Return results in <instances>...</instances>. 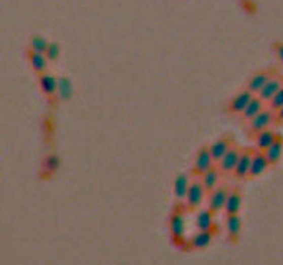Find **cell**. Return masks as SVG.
I'll return each mask as SVG.
<instances>
[{
    "mask_svg": "<svg viewBox=\"0 0 283 265\" xmlns=\"http://www.w3.org/2000/svg\"><path fill=\"white\" fill-rule=\"evenodd\" d=\"M273 124H275V111L270 110L268 106H265L259 115H257L255 118H252L247 123V136L254 140L260 131L272 128Z\"/></svg>",
    "mask_w": 283,
    "mask_h": 265,
    "instance_id": "6da1fadb",
    "label": "cell"
},
{
    "mask_svg": "<svg viewBox=\"0 0 283 265\" xmlns=\"http://www.w3.org/2000/svg\"><path fill=\"white\" fill-rule=\"evenodd\" d=\"M276 73H280V70L276 67H268V68H262V70L255 72L252 77L247 80V85H245V88H247L249 91H252L254 94H257L260 90L262 86L267 83V81L275 77Z\"/></svg>",
    "mask_w": 283,
    "mask_h": 265,
    "instance_id": "7a4b0ae2",
    "label": "cell"
},
{
    "mask_svg": "<svg viewBox=\"0 0 283 265\" xmlns=\"http://www.w3.org/2000/svg\"><path fill=\"white\" fill-rule=\"evenodd\" d=\"M234 144H235V138L234 135H230V132H225V135L217 138L212 144H209V151H210L214 162L217 164L225 154H227V151L234 146Z\"/></svg>",
    "mask_w": 283,
    "mask_h": 265,
    "instance_id": "3957f363",
    "label": "cell"
},
{
    "mask_svg": "<svg viewBox=\"0 0 283 265\" xmlns=\"http://www.w3.org/2000/svg\"><path fill=\"white\" fill-rule=\"evenodd\" d=\"M204 197H205V189L202 186V182L199 179L192 181L191 184H189V189H187V194H186V209L187 211H194L197 209V207L204 203Z\"/></svg>",
    "mask_w": 283,
    "mask_h": 265,
    "instance_id": "277c9868",
    "label": "cell"
},
{
    "mask_svg": "<svg viewBox=\"0 0 283 265\" xmlns=\"http://www.w3.org/2000/svg\"><path fill=\"white\" fill-rule=\"evenodd\" d=\"M252 98H254V93L249 91L247 88L242 91H238L235 96L229 100L227 105H225V113H227L229 116H238L245 110V106L249 105Z\"/></svg>",
    "mask_w": 283,
    "mask_h": 265,
    "instance_id": "5b68a950",
    "label": "cell"
},
{
    "mask_svg": "<svg viewBox=\"0 0 283 265\" xmlns=\"http://www.w3.org/2000/svg\"><path fill=\"white\" fill-rule=\"evenodd\" d=\"M255 148H242V153L238 156V161L235 164L234 169V178L238 181L249 179V173H250V162H252V156H254Z\"/></svg>",
    "mask_w": 283,
    "mask_h": 265,
    "instance_id": "8992f818",
    "label": "cell"
},
{
    "mask_svg": "<svg viewBox=\"0 0 283 265\" xmlns=\"http://www.w3.org/2000/svg\"><path fill=\"white\" fill-rule=\"evenodd\" d=\"M240 153H242V148L237 146V144H234V146L227 151V154H225L222 159L217 162V166L220 169V173H222V176H232V174H234L235 164L238 161V156H240Z\"/></svg>",
    "mask_w": 283,
    "mask_h": 265,
    "instance_id": "52a82bcc",
    "label": "cell"
},
{
    "mask_svg": "<svg viewBox=\"0 0 283 265\" xmlns=\"http://www.w3.org/2000/svg\"><path fill=\"white\" fill-rule=\"evenodd\" d=\"M182 209H186V206L175 207V209L172 211V214H171V219H169V230H171L172 241L184 237L186 220H184V212H182Z\"/></svg>",
    "mask_w": 283,
    "mask_h": 265,
    "instance_id": "ba28073f",
    "label": "cell"
},
{
    "mask_svg": "<svg viewBox=\"0 0 283 265\" xmlns=\"http://www.w3.org/2000/svg\"><path fill=\"white\" fill-rule=\"evenodd\" d=\"M214 159L210 156V151H209V146H202L199 148L197 154H196V161H194V168H192V174L194 176H199L204 174L207 169H210L214 166Z\"/></svg>",
    "mask_w": 283,
    "mask_h": 265,
    "instance_id": "9c48e42d",
    "label": "cell"
},
{
    "mask_svg": "<svg viewBox=\"0 0 283 265\" xmlns=\"http://www.w3.org/2000/svg\"><path fill=\"white\" fill-rule=\"evenodd\" d=\"M283 86V73H276L275 77H272L265 85L262 86V90L257 93V96H259L260 100H263L265 103H268L270 100H272L276 93L280 91V88Z\"/></svg>",
    "mask_w": 283,
    "mask_h": 265,
    "instance_id": "30bf717a",
    "label": "cell"
},
{
    "mask_svg": "<svg viewBox=\"0 0 283 265\" xmlns=\"http://www.w3.org/2000/svg\"><path fill=\"white\" fill-rule=\"evenodd\" d=\"M229 191L230 189L227 186H217L214 191H210V195H209V209L217 214L224 209L225 206V201H227V195H229Z\"/></svg>",
    "mask_w": 283,
    "mask_h": 265,
    "instance_id": "8fae6325",
    "label": "cell"
},
{
    "mask_svg": "<svg viewBox=\"0 0 283 265\" xmlns=\"http://www.w3.org/2000/svg\"><path fill=\"white\" fill-rule=\"evenodd\" d=\"M265 106H267V103L263 102V100H260L259 96H257V94H254V98H252L250 102H249V105L245 106V110L240 113V115H238V119H240V123L242 124H247L250 119L259 115V113L263 108H265Z\"/></svg>",
    "mask_w": 283,
    "mask_h": 265,
    "instance_id": "7c38bea8",
    "label": "cell"
},
{
    "mask_svg": "<svg viewBox=\"0 0 283 265\" xmlns=\"http://www.w3.org/2000/svg\"><path fill=\"white\" fill-rule=\"evenodd\" d=\"M270 168V164L267 161L265 154H263V151L255 149L254 151V156H252V162H250V173H249V179H254V178H259L263 173L267 171Z\"/></svg>",
    "mask_w": 283,
    "mask_h": 265,
    "instance_id": "4fadbf2b",
    "label": "cell"
},
{
    "mask_svg": "<svg viewBox=\"0 0 283 265\" xmlns=\"http://www.w3.org/2000/svg\"><path fill=\"white\" fill-rule=\"evenodd\" d=\"M220 178H222V173H220V169H219L217 164H214L210 169H207L204 174L199 176V181L202 182L205 192H210L217 186H220Z\"/></svg>",
    "mask_w": 283,
    "mask_h": 265,
    "instance_id": "5bb4252c",
    "label": "cell"
},
{
    "mask_svg": "<svg viewBox=\"0 0 283 265\" xmlns=\"http://www.w3.org/2000/svg\"><path fill=\"white\" fill-rule=\"evenodd\" d=\"M263 154H265L270 166H276V164L280 162L281 156H283V136L280 135V132L276 135L273 143L270 144L265 151H263Z\"/></svg>",
    "mask_w": 283,
    "mask_h": 265,
    "instance_id": "9a60e30c",
    "label": "cell"
},
{
    "mask_svg": "<svg viewBox=\"0 0 283 265\" xmlns=\"http://www.w3.org/2000/svg\"><path fill=\"white\" fill-rule=\"evenodd\" d=\"M242 207V192L238 187H234L229 191V195H227V201H225V206H224V211L227 216L230 214H238Z\"/></svg>",
    "mask_w": 283,
    "mask_h": 265,
    "instance_id": "2e32d148",
    "label": "cell"
},
{
    "mask_svg": "<svg viewBox=\"0 0 283 265\" xmlns=\"http://www.w3.org/2000/svg\"><path fill=\"white\" fill-rule=\"evenodd\" d=\"M276 135H278V132H276L273 128H267V129L260 131L259 135H257V136L254 138V141H255V149L265 151V149L270 146V144L273 143V140L276 138Z\"/></svg>",
    "mask_w": 283,
    "mask_h": 265,
    "instance_id": "e0dca14e",
    "label": "cell"
},
{
    "mask_svg": "<svg viewBox=\"0 0 283 265\" xmlns=\"http://www.w3.org/2000/svg\"><path fill=\"white\" fill-rule=\"evenodd\" d=\"M196 225L199 230H212L214 232V212L207 207V209H202L197 212V217H196Z\"/></svg>",
    "mask_w": 283,
    "mask_h": 265,
    "instance_id": "ac0fdd59",
    "label": "cell"
},
{
    "mask_svg": "<svg viewBox=\"0 0 283 265\" xmlns=\"http://www.w3.org/2000/svg\"><path fill=\"white\" fill-rule=\"evenodd\" d=\"M212 239H214V232L212 230H199L196 236L191 237V247L197 249V250L205 249V247H209V245H210Z\"/></svg>",
    "mask_w": 283,
    "mask_h": 265,
    "instance_id": "d6986e66",
    "label": "cell"
},
{
    "mask_svg": "<svg viewBox=\"0 0 283 265\" xmlns=\"http://www.w3.org/2000/svg\"><path fill=\"white\" fill-rule=\"evenodd\" d=\"M225 227H227L230 241H237L238 236H240V230H242V220H240V217H238V214H230V216H227Z\"/></svg>",
    "mask_w": 283,
    "mask_h": 265,
    "instance_id": "ffe728a7",
    "label": "cell"
},
{
    "mask_svg": "<svg viewBox=\"0 0 283 265\" xmlns=\"http://www.w3.org/2000/svg\"><path fill=\"white\" fill-rule=\"evenodd\" d=\"M189 184H191V179H189L187 174H179L178 178H175V181H174V194H175V197H178V201H184L186 199Z\"/></svg>",
    "mask_w": 283,
    "mask_h": 265,
    "instance_id": "44dd1931",
    "label": "cell"
},
{
    "mask_svg": "<svg viewBox=\"0 0 283 265\" xmlns=\"http://www.w3.org/2000/svg\"><path fill=\"white\" fill-rule=\"evenodd\" d=\"M56 83H58V80L52 77V75H42L40 77V86L47 96H53V94H56Z\"/></svg>",
    "mask_w": 283,
    "mask_h": 265,
    "instance_id": "7402d4cb",
    "label": "cell"
},
{
    "mask_svg": "<svg viewBox=\"0 0 283 265\" xmlns=\"http://www.w3.org/2000/svg\"><path fill=\"white\" fill-rule=\"evenodd\" d=\"M56 93L61 100H70L73 96V85L70 78H58L56 83Z\"/></svg>",
    "mask_w": 283,
    "mask_h": 265,
    "instance_id": "603a6c76",
    "label": "cell"
},
{
    "mask_svg": "<svg viewBox=\"0 0 283 265\" xmlns=\"http://www.w3.org/2000/svg\"><path fill=\"white\" fill-rule=\"evenodd\" d=\"M60 168V159L56 154H48L45 159H43V173H47L48 176H53Z\"/></svg>",
    "mask_w": 283,
    "mask_h": 265,
    "instance_id": "cb8c5ba5",
    "label": "cell"
},
{
    "mask_svg": "<svg viewBox=\"0 0 283 265\" xmlns=\"http://www.w3.org/2000/svg\"><path fill=\"white\" fill-rule=\"evenodd\" d=\"M30 65H31V68H33L35 72L42 73V72L47 68V58H45V53L31 52V53H30Z\"/></svg>",
    "mask_w": 283,
    "mask_h": 265,
    "instance_id": "d4e9b609",
    "label": "cell"
},
{
    "mask_svg": "<svg viewBox=\"0 0 283 265\" xmlns=\"http://www.w3.org/2000/svg\"><path fill=\"white\" fill-rule=\"evenodd\" d=\"M48 45H50V43L40 35H33V37H31V40H30L31 52H37V53H45Z\"/></svg>",
    "mask_w": 283,
    "mask_h": 265,
    "instance_id": "484cf974",
    "label": "cell"
},
{
    "mask_svg": "<svg viewBox=\"0 0 283 265\" xmlns=\"http://www.w3.org/2000/svg\"><path fill=\"white\" fill-rule=\"evenodd\" d=\"M267 106H268L270 110H273V111L278 110V108H281V106H283V86L280 88V91L276 93L275 96L267 103Z\"/></svg>",
    "mask_w": 283,
    "mask_h": 265,
    "instance_id": "4316f807",
    "label": "cell"
},
{
    "mask_svg": "<svg viewBox=\"0 0 283 265\" xmlns=\"http://www.w3.org/2000/svg\"><path fill=\"white\" fill-rule=\"evenodd\" d=\"M43 135H45V140L50 141L55 135V126H53V121L52 119H45V123H43Z\"/></svg>",
    "mask_w": 283,
    "mask_h": 265,
    "instance_id": "83f0119b",
    "label": "cell"
},
{
    "mask_svg": "<svg viewBox=\"0 0 283 265\" xmlns=\"http://www.w3.org/2000/svg\"><path fill=\"white\" fill-rule=\"evenodd\" d=\"M45 53H47V56H48L50 60H56V58H58V55H60V47H58V43H50Z\"/></svg>",
    "mask_w": 283,
    "mask_h": 265,
    "instance_id": "f1b7e54d",
    "label": "cell"
},
{
    "mask_svg": "<svg viewBox=\"0 0 283 265\" xmlns=\"http://www.w3.org/2000/svg\"><path fill=\"white\" fill-rule=\"evenodd\" d=\"M272 50H273V53L276 55V58L280 60V63L283 65V42L280 40H276L272 43Z\"/></svg>",
    "mask_w": 283,
    "mask_h": 265,
    "instance_id": "f546056e",
    "label": "cell"
},
{
    "mask_svg": "<svg viewBox=\"0 0 283 265\" xmlns=\"http://www.w3.org/2000/svg\"><path fill=\"white\" fill-rule=\"evenodd\" d=\"M275 124H283V106L275 110Z\"/></svg>",
    "mask_w": 283,
    "mask_h": 265,
    "instance_id": "4dcf8cb0",
    "label": "cell"
}]
</instances>
